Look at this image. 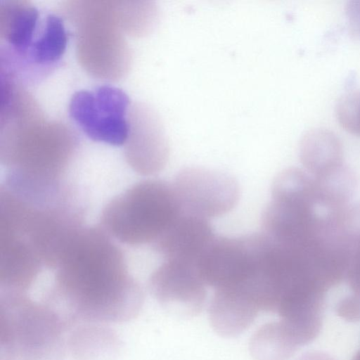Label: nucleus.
<instances>
[{
	"label": "nucleus",
	"instance_id": "nucleus-5",
	"mask_svg": "<svg viewBox=\"0 0 360 360\" xmlns=\"http://www.w3.org/2000/svg\"><path fill=\"white\" fill-rule=\"evenodd\" d=\"M128 96L120 89L103 85L77 91L69 104V114L91 140L112 146L123 145L129 135L127 112Z\"/></svg>",
	"mask_w": 360,
	"mask_h": 360
},
{
	"label": "nucleus",
	"instance_id": "nucleus-6",
	"mask_svg": "<svg viewBox=\"0 0 360 360\" xmlns=\"http://www.w3.org/2000/svg\"><path fill=\"white\" fill-rule=\"evenodd\" d=\"M182 213L205 219L231 211L239 199V186L230 174L189 167L181 169L172 184Z\"/></svg>",
	"mask_w": 360,
	"mask_h": 360
},
{
	"label": "nucleus",
	"instance_id": "nucleus-15",
	"mask_svg": "<svg viewBox=\"0 0 360 360\" xmlns=\"http://www.w3.org/2000/svg\"><path fill=\"white\" fill-rule=\"evenodd\" d=\"M340 126L360 136V90L346 94L339 100L335 110Z\"/></svg>",
	"mask_w": 360,
	"mask_h": 360
},
{
	"label": "nucleus",
	"instance_id": "nucleus-13",
	"mask_svg": "<svg viewBox=\"0 0 360 360\" xmlns=\"http://www.w3.org/2000/svg\"><path fill=\"white\" fill-rule=\"evenodd\" d=\"M68 34L61 18L49 13L44 16L39 31L22 63L36 67H48L63 56Z\"/></svg>",
	"mask_w": 360,
	"mask_h": 360
},
{
	"label": "nucleus",
	"instance_id": "nucleus-19",
	"mask_svg": "<svg viewBox=\"0 0 360 360\" xmlns=\"http://www.w3.org/2000/svg\"><path fill=\"white\" fill-rule=\"evenodd\" d=\"M347 8L352 32L354 35L360 37V1H353Z\"/></svg>",
	"mask_w": 360,
	"mask_h": 360
},
{
	"label": "nucleus",
	"instance_id": "nucleus-3",
	"mask_svg": "<svg viewBox=\"0 0 360 360\" xmlns=\"http://www.w3.org/2000/svg\"><path fill=\"white\" fill-rule=\"evenodd\" d=\"M181 212L172 184L147 180L112 200L103 210L102 221L122 243L153 244Z\"/></svg>",
	"mask_w": 360,
	"mask_h": 360
},
{
	"label": "nucleus",
	"instance_id": "nucleus-8",
	"mask_svg": "<svg viewBox=\"0 0 360 360\" xmlns=\"http://www.w3.org/2000/svg\"><path fill=\"white\" fill-rule=\"evenodd\" d=\"M215 237L207 219L181 212L153 245L165 260L195 265Z\"/></svg>",
	"mask_w": 360,
	"mask_h": 360
},
{
	"label": "nucleus",
	"instance_id": "nucleus-20",
	"mask_svg": "<svg viewBox=\"0 0 360 360\" xmlns=\"http://www.w3.org/2000/svg\"><path fill=\"white\" fill-rule=\"evenodd\" d=\"M352 360H360V350L356 354Z\"/></svg>",
	"mask_w": 360,
	"mask_h": 360
},
{
	"label": "nucleus",
	"instance_id": "nucleus-2",
	"mask_svg": "<svg viewBox=\"0 0 360 360\" xmlns=\"http://www.w3.org/2000/svg\"><path fill=\"white\" fill-rule=\"evenodd\" d=\"M70 328L48 304L1 292V360H64Z\"/></svg>",
	"mask_w": 360,
	"mask_h": 360
},
{
	"label": "nucleus",
	"instance_id": "nucleus-11",
	"mask_svg": "<svg viewBox=\"0 0 360 360\" xmlns=\"http://www.w3.org/2000/svg\"><path fill=\"white\" fill-rule=\"evenodd\" d=\"M169 155V146L163 127L158 116L148 110L143 132L128 153L129 162L139 174L154 175L164 169Z\"/></svg>",
	"mask_w": 360,
	"mask_h": 360
},
{
	"label": "nucleus",
	"instance_id": "nucleus-10",
	"mask_svg": "<svg viewBox=\"0 0 360 360\" xmlns=\"http://www.w3.org/2000/svg\"><path fill=\"white\" fill-rule=\"evenodd\" d=\"M39 9L27 1H1L0 33L1 39L17 58L22 60L41 27Z\"/></svg>",
	"mask_w": 360,
	"mask_h": 360
},
{
	"label": "nucleus",
	"instance_id": "nucleus-16",
	"mask_svg": "<svg viewBox=\"0 0 360 360\" xmlns=\"http://www.w3.org/2000/svg\"><path fill=\"white\" fill-rule=\"evenodd\" d=\"M354 294L360 297V238L348 244L345 277Z\"/></svg>",
	"mask_w": 360,
	"mask_h": 360
},
{
	"label": "nucleus",
	"instance_id": "nucleus-14",
	"mask_svg": "<svg viewBox=\"0 0 360 360\" xmlns=\"http://www.w3.org/2000/svg\"><path fill=\"white\" fill-rule=\"evenodd\" d=\"M302 347L300 342L281 321L266 323L250 341V352L254 360H288Z\"/></svg>",
	"mask_w": 360,
	"mask_h": 360
},
{
	"label": "nucleus",
	"instance_id": "nucleus-7",
	"mask_svg": "<svg viewBox=\"0 0 360 360\" xmlns=\"http://www.w3.org/2000/svg\"><path fill=\"white\" fill-rule=\"evenodd\" d=\"M206 284L195 264L165 260L151 275L149 289L155 300L175 316L198 314L206 300Z\"/></svg>",
	"mask_w": 360,
	"mask_h": 360
},
{
	"label": "nucleus",
	"instance_id": "nucleus-12",
	"mask_svg": "<svg viewBox=\"0 0 360 360\" xmlns=\"http://www.w3.org/2000/svg\"><path fill=\"white\" fill-rule=\"evenodd\" d=\"M300 157L311 176L316 177L343 165L342 143L328 129H311L300 141Z\"/></svg>",
	"mask_w": 360,
	"mask_h": 360
},
{
	"label": "nucleus",
	"instance_id": "nucleus-9",
	"mask_svg": "<svg viewBox=\"0 0 360 360\" xmlns=\"http://www.w3.org/2000/svg\"><path fill=\"white\" fill-rule=\"evenodd\" d=\"M262 311L257 300L239 288L216 289L209 306L212 327L219 335L236 337L245 331Z\"/></svg>",
	"mask_w": 360,
	"mask_h": 360
},
{
	"label": "nucleus",
	"instance_id": "nucleus-4",
	"mask_svg": "<svg viewBox=\"0 0 360 360\" xmlns=\"http://www.w3.org/2000/svg\"><path fill=\"white\" fill-rule=\"evenodd\" d=\"M265 244L262 233L215 237L197 262V270L215 290L246 285L260 270Z\"/></svg>",
	"mask_w": 360,
	"mask_h": 360
},
{
	"label": "nucleus",
	"instance_id": "nucleus-17",
	"mask_svg": "<svg viewBox=\"0 0 360 360\" xmlns=\"http://www.w3.org/2000/svg\"><path fill=\"white\" fill-rule=\"evenodd\" d=\"M342 226L348 243L360 238V202L349 205L344 212Z\"/></svg>",
	"mask_w": 360,
	"mask_h": 360
},
{
	"label": "nucleus",
	"instance_id": "nucleus-1",
	"mask_svg": "<svg viewBox=\"0 0 360 360\" xmlns=\"http://www.w3.org/2000/svg\"><path fill=\"white\" fill-rule=\"evenodd\" d=\"M50 303L73 326L120 323L135 318L143 292L129 274L122 251L97 228H80L56 266Z\"/></svg>",
	"mask_w": 360,
	"mask_h": 360
},
{
	"label": "nucleus",
	"instance_id": "nucleus-18",
	"mask_svg": "<svg viewBox=\"0 0 360 360\" xmlns=\"http://www.w3.org/2000/svg\"><path fill=\"white\" fill-rule=\"evenodd\" d=\"M335 310L338 316L347 321L360 320V297L354 295L342 299L337 304Z\"/></svg>",
	"mask_w": 360,
	"mask_h": 360
}]
</instances>
